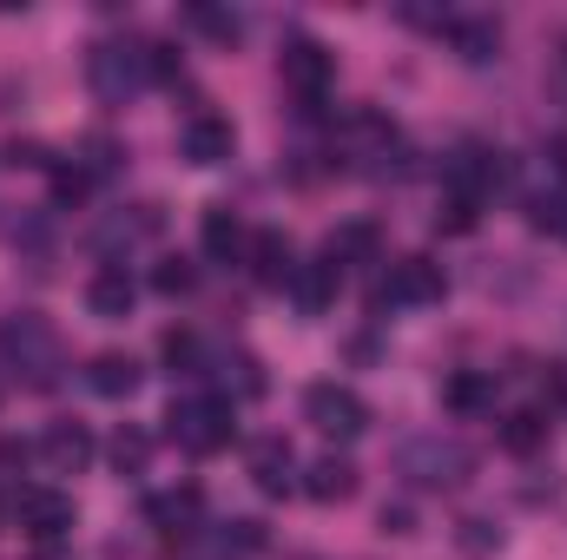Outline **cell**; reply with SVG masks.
Masks as SVG:
<instances>
[{
  "label": "cell",
  "instance_id": "6da1fadb",
  "mask_svg": "<svg viewBox=\"0 0 567 560\" xmlns=\"http://www.w3.org/2000/svg\"><path fill=\"white\" fill-rule=\"evenodd\" d=\"M0 363L27 390H53L60 370H66V343H60V330L40 310H13V317H0Z\"/></svg>",
  "mask_w": 567,
  "mask_h": 560
},
{
  "label": "cell",
  "instance_id": "7a4b0ae2",
  "mask_svg": "<svg viewBox=\"0 0 567 560\" xmlns=\"http://www.w3.org/2000/svg\"><path fill=\"white\" fill-rule=\"evenodd\" d=\"M165 435L185 448V455H225L231 448V435H238V416H231V403L225 396H178L172 409H165Z\"/></svg>",
  "mask_w": 567,
  "mask_h": 560
},
{
  "label": "cell",
  "instance_id": "3957f363",
  "mask_svg": "<svg viewBox=\"0 0 567 560\" xmlns=\"http://www.w3.org/2000/svg\"><path fill=\"white\" fill-rule=\"evenodd\" d=\"M278 80H284V93L297 100V113H323V100L337 86V53L323 40L297 33V40H284V53H278Z\"/></svg>",
  "mask_w": 567,
  "mask_h": 560
},
{
  "label": "cell",
  "instance_id": "277c9868",
  "mask_svg": "<svg viewBox=\"0 0 567 560\" xmlns=\"http://www.w3.org/2000/svg\"><path fill=\"white\" fill-rule=\"evenodd\" d=\"M396 468L416 481V488H462L468 475H475V455L455 442V435H410L403 448H396Z\"/></svg>",
  "mask_w": 567,
  "mask_h": 560
},
{
  "label": "cell",
  "instance_id": "5b68a950",
  "mask_svg": "<svg viewBox=\"0 0 567 560\" xmlns=\"http://www.w3.org/2000/svg\"><path fill=\"white\" fill-rule=\"evenodd\" d=\"M86 80L106 106H126L140 86H152V66H145V40H100L86 53Z\"/></svg>",
  "mask_w": 567,
  "mask_h": 560
},
{
  "label": "cell",
  "instance_id": "8992f818",
  "mask_svg": "<svg viewBox=\"0 0 567 560\" xmlns=\"http://www.w3.org/2000/svg\"><path fill=\"white\" fill-rule=\"evenodd\" d=\"M13 521H20L27 541L53 548V541L73 535V495H60V488H47V481H27V488L13 495Z\"/></svg>",
  "mask_w": 567,
  "mask_h": 560
},
{
  "label": "cell",
  "instance_id": "52a82bcc",
  "mask_svg": "<svg viewBox=\"0 0 567 560\" xmlns=\"http://www.w3.org/2000/svg\"><path fill=\"white\" fill-rule=\"evenodd\" d=\"M303 416H310V428H323L330 442H357L370 428V403L357 390H343V383H310L303 390Z\"/></svg>",
  "mask_w": 567,
  "mask_h": 560
},
{
  "label": "cell",
  "instance_id": "ba28073f",
  "mask_svg": "<svg viewBox=\"0 0 567 560\" xmlns=\"http://www.w3.org/2000/svg\"><path fill=\"white\" fill-rule=\"evenodd\" d=\"M442 297H449V271L435 258H396L377 283V303H396V310H423V303H442Z\"/></svg>",
  "mask_w": 567,
  "mask_h": 560
},
{
  "label": "cell",
  "instance_id": "9c48e42d",
  "mask_svg": "<svg viewBox=\"0 0 567 560\" xmlns=\"http://www.w3.org/2000/svg\"><path fill=\"white\" fill-rule=\"evenodd\" d=\"M442 178H449V191L455 198H468V205H488V191L502 185V152L495 145H455V158L442 165Z\"/></svg>",
  "mask_w": 567,
  "mask_h": 560
},
{
  "label": "cell",
  "instance_id": "30bf717a",
  "mask_svg": "<svg viewBox=\"0 0 567 560\" xmlns=\"http://www.w3.org/2000/svg\"><path fill=\"white\" fill-rule=\"evenodd\" d=\"M133 303H140V278H133L126 265H100V271L86 278V310H93L100 323H126Z\"/></svg>",
  "mask_w": 567,
  "mask_h": 560
},
{
  "label": "cell",
  "instance_id": "8fae6325",
  "mask_svg": "<svg viewBox=\"0 0 567 560\" xmlns=\"http://www.w3.org/2000/svg\"><path fill=\"white\" fill-rule=\"evenodd\" d=\"M231 145H238V133H231L225 113H192V120L178 126V152H185L192 165H225Z\"/></svg>",
  "mask_w": 567,
  "mask_h": 560
},
{
  "label": "cell",
  "instance_id": "7c38bea8",
  "mask_svg": "<svg viewBox=\"0 0 567 560\" xmlns=\"http://www.w3.org/2000/svg\"><path fill=\"white\" fill-rule=\"evenodd\" d=\"M158 231V205H133V211H120V218H106L100 231H93V251L106 258V265H126V251L145 245Z\"/></svg>",
  "mask_w": 567,
  "mask_h": 560
},
{
  "label": "cell",
  "instance_id": "4fadbf2b",
  "mask_svg": "<svg viewBox=\"0 0 567 560\" xmlns=\"http://www.w3.org/2000/svg\"><path fill=\"white\" fill-rule=\"evenodd\" d=\"M251 481H258L265 495H290V488H297V448H290L284 435H258V442H251Z\"/></svg>",
  "mask_w": 567,
  "mask_h": 560
},
{
  "label": "cell",
  "instance_id": "5bb4252c",
  "mask_svg": "<svg viewBox=\"0 0 567 560\" xmlns=\"http://www.w3.org/2000/svg\"><path fill=\"white\" fill-rule=\"evenodd\" d=\"M198 515H205V488H165V495H152L145 501V521L158 528V535H192L198 528Z\"/></svg>",
  "mask_w": 567,
  "mask_h": 560
},
{
  "label": "cell",
  "instance_id": "9a60e30c",
  "mask_svg": "<svg viewBox=\"0 0 567 560\" xmlns=\"http://www.w3.org/2000/svg\"><path fill=\"white\" fill-rule=\"evenodd\" d=\"M245 258H251V278L265 283V290H290V278H297V251H290L284 231H258Z\"/></svg>",
  "mask_w": 567,
  "mask_h": 560
},
{
  "label": "cell",
  "instance_id": "2e32d148",
  "mask_svg": "<svg viewBox=\"0 0 567 560\" xmlns=\"http://www.w3.org/2000/svg\"><path fill=\"white\" fill-rule=\"evenodd\" d=\"M40 455H47L53 475H80V468L93 462V435H86V422H53L47 442H40Z\"/></svg>",
  "mask_w": 567,
  "mask_h": 560
},
{
  "label": "cell",
  "instance_id": "e0dca14e",
  "mask_svg": "<svg viewBox=\"0 0 567 560\" xmlns=\"http://www.w3.org/2000/svg\"><path fill=\"white\" fill-rule=\"evenodd\" d=\"M86 383H93V396H113V403H126V396H140V363L126 356V350H100L93 363H86Z\"/></svg>",
  "mask_w": 567,
  "mask_h": 560
},
{
  "label": "cell",
  "instance_id": "ac0fdd59",
  "mask_svg": "<svg viewBox=\"0 0 567 560\" xmlns=\"http://www.w3.org/2000/svg\"><path fill=\"white\" fill-rule=\"evenodd\" d=\"M442 409L455 416H488L495 409V370H455L442 383Z\"/></svg>",
  "mask_w": 567,
  "mask_h": 560
},
{
  "label": "cell",
  "instance_id": "d6986e66",
  "mask_svg": "<svg viewBox=\"0 0 567 560\" xmlns=\"http://www.w3.org/2000/svg\"><path fill=\"white\" fill-rule=\"evenodd\" d=\"M337 283H343V271H337L330 258H317V265H297L290 297H297V310H303V317H323V310H330V297H337Z\"/></svg>",
  "mask_w": 567,
  "mask_h": 560
},
{
  "label": "cell",
  "instance_id": "ffe728a7",
  "mask_svg": "<svg viewBox=\"0 0 567 560\" xmlns=\"http://www.w3.org/2000/svg\"><path fill=\"white\" fill-rule=\"evenodd\" d=\"M205 251H212L218 265H238V258L251 251V238H245V218H238L231 205H212V211H205Z\"/></svg>",
  "mask_w": 567,
  "mask_h": 560
},
{
  "label": "cell",
  "instance_id": "44dd1931",
  "mask_svg": "<svg viewBox=\"0 0 567 560\" xmlns=\"http://www.w3.org/2000/svg\"><path fill=\"white\" fill-rule=\"evenodd\" d=\"M303 495L323 501V508H330V501H350V495H357V468H350L343 455H323V462L303 468Z\"/></svg>",
  "mask_w": 567,
  "mask_h": 560
},
{
  "label": "cell",
  "instance_id": "7402d4cb",
  "mask_svg": "<svg viewBox=\"0 0 567 560\" xmlns=\"http://www.w3.org/2000/svg\"><path fill=\"white\" fill-rule=\"evenodd\" d=\"M442 33H449V46H455L468 66H482V60L502 53V27H495V20H442Z\"/></svg>",
  "mask_w": 567,
  "mask_h": 560
},
{
  "label": "cell",
  "instance_id": "603a6c76",
  "mask_svg": "<svg viewBox=\"0 0 567 560\" xmlns=\"http://www.w3.org/2000/svg\"><path fill=\"white\" fill-rule=\"evenodd\" d=\"M502 448H508V455H535V448H548V416H542V409H515V416H502Z\"/></svg>",
  "mask_w": 567,
  "mask_h": 560
},
{
  "label": "cell",
  "instance_id": "cb8c5ba5",
  "mask_svg": "<svg viewBox=\"0 0 567 560\" xmlns=\"http://www.w3.org/2000/svg\"><path fill=\"white\" fill-rule=\"evenodd\" d=\"M185 20H192L205 40H218V46H238V40H245V20H238L231 7H205V0H198V7H185Z\"/></svg>",
  "mask_w": 567,
  "mask_h": 560
},
{
  "label": "cell",
  "instance_id": "d4e9b609",
  "mask_svg": "<svg viewBox=\"0 0 567 560\" xmlns=\"http://www.w3.org/2000/svg\"><path fill=\"white\" fill-rule=\"evenodd\" d=\"M370 251H377V225H370V218H357V225H343V231H337V238L323 245V258H330L337 271H343L350 258H370Z\"/></svg>",
  "mask_w": 567,
  "mask_h": 560
},
{
  "label": "cell",
  "instance_id": "484cf974",
  "mask_svg": "<svg viewBox=\"0 0 567 560\" xmlns=\"http://www.w3.org/2000/svg\"><path fill=\"white\" fill-rule=\"evenodd\" d=\"M158 356H165V370H172V376H192V370L205 363V350H198V336H192V330H165V336H158Z\"/></svg>",
  "mask_w": 567,
  "mask_h": 560
},
{
  "label": "cell",
  "instance_id": "4316f807",
  "mask_svg": "<svg viewBox=\"0 0 567 560\" xmlns=\"http://www.w3.org/2000/svg\"><path fill=\"white\" fill-rule=\"evenodd\" d=\"M145 462H152V435L126 422V428L113 435V468H120V475H145Z\"/></svg>",
  "mask_w": 567,
  "mask_h": 560
},
{
  "label": "cell",
  "instance_id": "83f0119b",
  "mask_svg": "<svg viewBox=\"0 0 567 560\" xmlns=\"http://www.w3.org/2000/svg\"><path fill=\"white\" fill-rule=\"evenodd\" d=\"M218 383L238 390V396H265V370H258V356H245V350L218 363Z\"/></svg>",
  "mask_w": 567,
  "mask_h": 560
},
{
  "label": "cell",
  "instance_id": "f1b7e54d",
  "mask_svg": "<svg viewBox=\"0 0 567 560\" xmlns=\"http://www.w3.org/2000/svg\"><path fill=\"white\" fill-rule=\"evenodd\" d=\"M152 290H158V297H192V290H198V265H192V258H158Z\"/></svg>",
  "mask_w": 567,
  "mask_h": 560
},
{
  "label": "cell",
  "instance_id": "f546056e",
  "mask_svg": "<svg viewBox=\"0 0 567 560\" xmlns=\"http://www.w3.org/2000/svg\"><path fill=\"white\" fill-rule=\"evenodd\" d=\"M73 165H80L86 178H106V172L120 165V145L106 139V133H93V139H80V152H73Z\"/></svg>",
  "mask_w": 567,
  "mask_h": 560
},
{
  "label": "cell",
  "instance_id": "4dcf8cb0",
  "mask_svg": "<svg viewBox=\"0 0 567 560\" xmlns=\"http://www.w3.org/2000/svg\"><path fill=\"white\" fill-rule=\"evenodd\" d=\"M475 218H482V205H468V198H455V191H442V211H435V231H449V238H462V231H475Z\"/></svg>",
  "mask_w": 567,
  "mask_h": 560
},
{
  "label": "cell",
  "instance_id": "1f68e13d",
  "mask_svg": "<svg viewBox=\"0 0 567 560\" xmlns=\"http://www.w3.org/2000/svg\"><path fill=\"white\" fill-rule=\"evenodd\" d=\"M455 548H462V554H495V548H502V528H488L482 515H468V521L455 528Z\"/></svg>",
  "mask_w": 567,
  "mask_h": 560
},
{
  "label": "cell",
  "instance_id": "d6a6232c",
  "mask_svg": "<svg viewBox=\"0 0 567 560\" xmlns=\"http://www.w3.org/2000/svg\"><path fill=\"white\" fill-rule=\"evenodd\" d=\"M218 548H225V554H258V548H265V521H225Z\"/></svg>",
  "mask_w": 567,
  "mask_h": 560
},
{
  "label": "cell",
  "instance_id": "836d02e7",
  "mask_svg": "<svg viewBox=\"0 0 567 560\" xmlns=\"http://www.w3.org/2000/svg\"><path fill=\"white\" fill-rule=\"evenodd\" d=\"M86 185H93V178H86L80 165H53V205H80Z\"/></svg>",
  "mask_w": 567,
  "mask_h": 560
},
{
  "label": "cell",
  "instance_id": "e575fe53",
  "mask_svg": "<svg viewBox=\"0 0 567 560\" xmlns=\"http://www.w3.org/2000/svg\"><path fill=\"white\" fill-rule=\"evenodd\" d=\"M145 66H152V80H178V73H185V60H178L165 40H145Z\"/></svg>",
  "mask_w": 567,
  "mask_h": 560
},
{
  "label": "cell",
  "instance_id": "d590c367",
  "mask_svg": "<svg viewBox=\"0 0 567 560\" xmlns=\"http://www.w3.org/2000/svg\"><path fill=\"white\" fill-rule=\"evenodd\" d=\"M383 535H416V515H410V501H383Z\"/></svg>",
  "mask_w": 567,
  "mask_h": 560
},
{
  "label": "cell",
  "instance_id": "8d00e7d4",
  "mask_svg": "<svg viewBox=\"0 0 567 560\" xmlns=\"http://www.w3.org/2000/svg\"><path fill=\"white\" fill-rule=\"evenodd\" d=\"M33 462V442H20V435H0V468H27Z\"/></svg>",
  "mask_w": 567,
  "mask_h": 560
},
{
  "label": "cell",
  "instance_id": "74e56055",
  "mask_svg": "<svg viewBox=\"0 0 567 560\" xmlns=\"http://www.w3.org/2000/svg\"><path fill=\"white\" fill-rule=\"evenodd\" d=\"M7 165H13V172H20V165H47V152H40L33 139H27V145L13 139V145H7Z\"/></svg>",
  "mask_w": 567,
  "mask_h": 560
},
{
  "label": "cell",
  "instance_id": "f35d334b",
  "mask_svg": "<svg viewBox=\"0 0 567 560\" xmlns=\"http://www.w3.org/2000/svg\"><path fill=\"white\" fill-rule=\"evenodd\" d=\"M542 158H548V172H555V178H567V133H555V139L542 145Z\"/></svg>",
  "mask_w": 567,
  "mask_h": 560
},
{
  "label": "cell",
  "instance_id": "ab89813d",
  "mask_svg": "<svg viewBox=\"0 0 567 560\" xmlns=\"http://www.w3.org/2000/svg\"><path fill=\"white\" fill-rule=\"evenodd\" d=\"M40 560H60V554H40Z\"/></svg>",
  "mask_w": 567,
  "mask_h": 560
},
{
  "label": "cell",
  "instance_id": "60d3db41",
  "mask_svg": "<svg viewBox=\"0 0 567 560\" xmlns=\"http://www.w3.org/2000/svg\"><path fill=\"white\" fill-rule=\"evenodd\" d=\"M561 231H567V225H561Z\"/></svg>",
  "mask_w": 567,
  "mask_h": 560
}]
</instances>
